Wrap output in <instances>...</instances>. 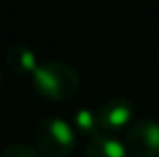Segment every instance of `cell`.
Returning a JSON list of instances; mask_svg holds the SVG:
<instances>
[{"label": "cell", "mask_w": 159, "mask_h": 157, "mask_svg": "<svg viewBox=\"0 0 159 157\" xmlns=\"http://www.w3.org/2000/svg\"><path fill=\"white\" fill-rule=\"evenodd\" d=\"M34 76H36V81H37V85H39V88L43 89V91L49 93V95H58L59 93L61 83H59L58 76H56L52 71L37 66V68L34 69Z\"/></svg>", "instance_id": "6da1fadb"}, {"label": "cell", "mask_w": 159, "mask_h": 157, "mask_svg": "<svg viewBox=\"0 0 159 157\" xmlns=\"http://www.w3.org/2000/svg\"><path fill=\"white\" fill-rule=\"evenodd\" d=\"M51 133L61 145H71L75 142V133L71 127L61 118H54L51 123Z\"/></svg>", "instance_id": "7a4b0ae2"}, {"label": "cell", "mask_w": 159, "mask_h": 157, "mask_svg": "<svg viewBox=\"0 0 159 157\" xmlns=\"http://www.w3.org/2000/svg\"><path fill=\"white\" fill-rule=\"evenodd\" d=\"M130 115H132V111L127 107H115L108 113V123L113 127H122L130 120Z\"/></svg>", "instance_id": "3957f363"}, {"label": "cell", "mask_w": 159, "mask_h": 157, "mask_svg": "<svg viewBox=\"0 0 159 157\" xmlns=\"http://www.w3.org/2000/svg\"><path fill=\"white\" fill-rule=\"evenodd\" d=\"M103 154H105V157H125L127 150L122 142L110 139V140L103 142Z\"/></svg>", "instance_id": "277c9868"}, {"label": "cell", "mask_w": 159, "mask_h": 157, "mask_svg": "<svg viewBox=\"0 0 159 157\" xmlns=\"http://www.w3.org/2000/svg\"><path fill=\"white\" fill-rule=\"evenodd\" d=\"M146 142L152 149H159V123L152 122L146 127Z\"/></svg>", "instance_id": "5b68a950"}, {"label": "cell", "mask_w": 159, "mask_h": 157, "mask_svg": "<svg viewBox=\"0 0 159 157\" xmlns=\"http://www.w3.org/2000/svg\"><path fill=\"white\" fill-rule=\"evenodd\" d=\"M76 123L81 129L85 130H90L93 129V115L90 110H80L76 113Z\"/></svg>", "instance_id": "8992f818"}, {"label": "cell", "mask_w": 159, "mask_h": 157, "mask_svg": "<svg viewBox=\"0 0 159 157\" xmlns=\"http://www.w3.org/2000/svg\"><path fill=\"white\" fill-rule=\"evenodd\" d=\"M20 64H22V68H24V69L32 71V73H34V69L37 68L36 56H34L31 51H24V52H22V56H20Z\"/></svg>", "instance_id": "52a82bcc"}]
</instances>
